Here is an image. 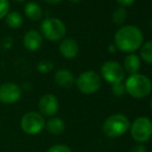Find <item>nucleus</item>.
<instances>
[{
    "label": "nucleus",
    "instance_id": "13",
    "mask_svg": "<svg viewBox=\"0 0 152 152\" xmlns=\"http://www.w3.org/2000/svg\"><path fill=\"white\" fill-rule=\"evenodd\" d=\"M54 81L57 84V86L61 87V88H70L76 82L74 75L70 70L65 69V68H61V69L57 70L56 74L54 76Z\"/></svg>",
    "mask_w": 152,
    "mask_h": 152
},
{
    "label": "nucleus",
    "instance_id": "27",
    "mask_svg": "<svg viewBox=\"0 0 152 152\" xmlns=\"http://www.w3.org/2000/svg\"><path fill=\"white\" fill-rule=\"evenodd\" d=\"M45 1L49 4H58V3H60L62 0H45Z\"/></svg>",
    "mask_w": 152,
    "mask_h": 152
},
{
    "label": "nucleus",
    "instance_id": "29",
    "mask_svg": "<svg viewBox=\"0 0 152 152\" xmlns=\"http://www.w3.org/2000/svg\"><path fill=\"white\" fill-rule=\"evenodd\" d=\"M15 1H17V2H24L25 0H15Z\"/></svg>",
    "mask_w": 152,
    "mask_h": 152
},
{
    "label": "nucleus",
    "instance_id": "19",
    "mask_svg": "<svg viewBox=\"0 0 152 152\" xmlns=\"http://www.w3.org/2000/svg\"><path fill=\"white\" fill-rule=\"evenodd\" d=\"M126 18H127V12H126L125 8L122 6L116 8L112 14V21L116 25H122L125 22Z\"/></svg>",
    "mask_w": 152,
    "mask_h": 152
},
{
    "label": "nucleus",
    "instance_id": "9",
    "mask_svg": "<svg viewBox=\"0 0 152 152\" xmlns=\"http://www.w3.org/2000/svg\"><path fill=\"white\" fill-rule=\"evenodd\" d=\"M22 90L20 86L12 82H5L0 85V102L4 104H14L20 100Z\"/></svg>",
    "mask_w": 152,
    "mask_h": 152
},
{
    "label": "nucleus",
    "instance_id": "31",
    "mask_svg": "<svg viewBox=\"0 0 152 152\" xmlns=\"http://www.w3.org/2000/svg\"><path fill=\"white\" fill-rule=\"evenodd\" d=\"M151 6H152V1H151Z\"/></svg>",
    "mask_w": 152,
    "mask_h": 152
},
{
    "label": "nucleus",
    "instance_id": "8",
    "mask_svg": "<svg viewBox=\"0 0 152 152\" xmlns=\"http://www.w3.org/2000/svg\"><path fill=\"white\" fill-rule=\"evenodd\" d=\"M102 77L111 84L122 82L125 77V72L120 63L117 61H107L100 68Z\"/></svg>",
    "mask_w": 152,
    "mask_h": 152
},
{
    "label": "nucleus",
    "instance_id": "12",
    "mask_svg": "<svg viewBox=\"0 0 152 152\" xmlns=\"http://www.w3.org/2000/svg\"><path fill=\"white\" fill-rule=\"evenodd\" d=\"M59 51L61 55L66 59H72L79 53V45L74 38H65L60 42Z\"/></svg>",
    "mask_w": 152,
    "mask_h": 152
},
{
    "label": "nucleus",
    "instance_id": "25",
    "mask_svg": "<svg viewBox=\"0 0 152 152\" xmlns=\"http://www.w3.org/2000/svg\"><path fill=\"white\" fill-rule=\"evenodd\" d=\"M116 1L118 2L120 5H122V7H123V6L132 5V4L136 1V0H116Z\"/></svg>",
    "mask_w": 152,
    "mask_h": 152
},
{
    "label": "nucleus",
    "instance_id": "23",
    "mask_svg": "<svg viewBox=\"0 0 152 152\" xmlns=\"http://www.w3.org/2000/svg\"><path fill=\"white\" fill-rule=\"evenodd\" d=\"M47 152H72V149L68 146H66V145L57 144V145H54V146L50 147Z\"/></svg>",
    "mask_w": 152,
    "mask_h": 152
},
{
    "label": "nucleus",
    "instance_id": "4",
    "mask_svg": "<svg viewBox=\"0 0 152 152\" xmlns=\"http://www.w3.org/2000/svg\"><path fill=\"white\" fill-rule=\"evenodd\" d=\"M76 85L78 89L86 95H91L98 91L102 86V78L97 72L93 70L84 72L76 79Z\"/></svg>",
    "mask_w": 152,
    "mask_h": 152
},
{
    "label": "nucleus",
    "instance_id": "20",
    "mask_svg": "<svg viewBox=\"0 0 152 152\" xmlns=\"http://www.w3.org/2000/svg\"><path fill=\"white\" fill-rule=\"evenodd\" d=\"M53 67H54L53 62L50 60H47V59L40 60L37 64V70L39 72H42V74H48V72H50L53 69Z\"/></svg>",
    "mask_w": 152,
    "mask_h": 152
},
{
    "label": "nucleus",
    "instance_id": "11",
    "mask_svg": "<svg viewBox=\"0 0 152 152\" xmlns=\"http://www.w3.org/2000/svg\"><path fill=\"white\" fill-rule=\"evenodd\" d=\"M23 45L28 51L31 52H35V51L39 50L40 47L42 46V34L36 30L27 31L23 36Z\"/></svg>",
    "mask_w": 152,
    "mask_h": 152
},
{
    "label": "nucleus",
    "instance_id": "5",
    "mask_svg": "<svg viewBox=\"0 0 152 152\" xmlns=\"http://www.w3.org/2000/svg\"><path fill=\"white\" fill-rule=\"evenodd\" d=\"M40 30L47 39L51 42H58L65 36L66 26L59 19L48 18L42 21L40 25Z\"/></svg>",
    "mask_w": 152,
    "mask_h": 152
},
{
    "label": "nucleus",
    "instance_id": "17",
    "mask_svg": "<svg viewBox=\"0 0 152 152\" xmlns=\"http://www.w3.org/2000/svg\"><path fill=\"white\" fill-rule=\"evenodd\" d=\"M5 22L8 27L12 29H17L22 26L23 24V17L18 12H10L5 17Z\"/></svg>",
    "mask_w": 152,
    "mask_h": 152
},
{
    "label": "nucleus",
    "instance_id": "18",
    "mask_svg": "<svg viewBox=\"0 0 152 152\" xmlns=\"http://www.w3.org/2000/svg\"><path fill=\"white\" fill-rule=\"evenodd\" d=\"M141 58L145 62L152 64V40H149L141 47Z\"/></svg>",
    "mask_w": 152,
    "mask_h": 152
},
{
    "label": "nucleus",
    "instance_id": "6",
    "mask_svg": "<svg viewBox=\"0 0 152 152\" xmlns=\"http://www.w3.org/2000/svg\"><path fill=\"white\" fill-rule=\"evenodd\" d=\"M20 125L22 130L29 136H35L42 132L46 125V119L39 112H27L21 118Z\"/></svg>",
    "mask_w": 152,
    "mask_h": 152
},
{
    "label": "nucleus",
    "instance_id": "1",
    "mask_svg": "<svg viewBox=\"0 0 152 152\" xmlns=\"http://www.w3.org/2000/svg\"><path fill=\"white\" fill-rule=\"evenodd\" d=\"M144 36L140 28L134 25H125L115 33L114 42L118 50L124 53H132L140 49L143 45Z\"/></svg>",
    "mask_w": 152,
    "mask_h": 152
},
{
    "label": "nucleus",
    "instance_id": "2",
    "mask_svg": "<svg viewBox=\"0 0 152 152\" xmlns=\"http://www.w3.org/2000/svg\"><path fill=\"white\" fill-rule=\"evenodd\" d=\"M125 90L134 98H144L150 94L152 82L148 77L141 74L130 75L125 82Z\"/></svg>",
    "mask_w": 152,
    "mask_h": 152
},
{
    "label": "nucleus",
    "instance_id": "26",
    "mask_svg": "<svg viewBox=\"0 0 152 152\" xmlns=\"http://www.w3.org/2000/svg\"><path fill=\"white\" fill-rule=\"evenodd\" d=\"M116 50H117V48H116V46L115 45H110V46L108 47V51H109V53H115L116 52Z\"/></svg>",
    "mask_w": 152,
    "mask_h": 152
},
{
    "label": "nucleus",
    "instance_id": "24",
    "mask_svg": "<svg viewBox=\"0 0 152 152\" xmlns=\"http://www.w3.org/2000/svg\"><path fill=\"white\" fill-rule=\"evenodd\" d=\"M130 152H147V148L143 144H137L134 148L130 150Z\"/></svg>",
    "mask_w": 152,
    "mask_h": 152
},
{
    "label": "nucleus",
    "instance_id": "22",
    "mask_svg": "<svg viewBox=\"0 0 152 152\" xmlns=\"http://www.w3.org/2000/svg\"><path fill=\"white\" fill-rule=\"evenodd\" d=\"M8 12H10V1L0 0V20L5 18Z\"/></svg>",
    "mask_w": 152,
    "mask_h": 152
},
{
    "label": "nucleus",
    "instance_id": "16",
    "mask_svg": "<svg viewBox=\"0 0 152 152\" xmlns=\"http://www.w3.org/2000/svg\"><path fill=\"white\" fill-rule=\"evenodd\" d=\"M24 12L26 17L31 21H38L42 17V8L37 2L30 1L26 3L24 7Z\"/></svg>",
    "mask_w": 152,
    "mask_h": 152
},
{
    "label": "nucleus",
    "instance_id": "28",
    "mask_svg": "<svg viewBox=\"0 0 152 152\" xmlns=\"http://www.w3.org/2000/svg\"><path fill=\"white\" fill-rule=\"evenodd\" d=\"M70 2H72V3H79V2L81 1V0H69Z\"/></svg>",
    "mask_w": 152,
    "mask_h": 152
},
{
    "label": "nucleus",
    "instance_id": "3",
    "mask_svg": "<svg viewBox=\"0 0 152 152\" xmlns=\"http://www.w3.org/2000/svg\"><path fill=\"white\" fill-rule=\"evenodd\" d=\"M130 127V122L123 114H113L102 124V132L108 138H118L124 134Z\"/></svg>",
    "mask_w": 152,
    "mask_h": 152
},
{
    "label": "nucleus",
    "instance_id": "21",
    "mask_svg": "<svg viewBox=\"0 0 152 152\" xmlns=\"http://www.w3.org/2000/svg\"><path fill=\"white\" fill-rule=\"evenodd\" d=\"M111 90H112L113 94L116 96H123L124 94L126 93L125 90V85L122 82L119 83H115V84H112V87H111Z\"/></svg>",
    "mask_w": 152,
    "mask_h": 152
},
{
    "label": "nucleus",
    "instance_id": "14",
    "mask_svg": "<svg viewBox=\"0 0 152 152\" xmlns=\"http://www.w3.org/2000/svg\"><path fill=\"white\" fill-rule=\"evenodd\" d=\"M45 128L47 132L54 136H59L65 130V123L59 117H51L49 120L46 121Z\"/></svg>",
    "mask_w": 152,
    "mask_h": 152
},
{
    "label": "nucleus",
    "instance_id": "10",
    "mask_svg": "<svg viewBox=\"0 0 152 152\" xmlns=\"http://www.w3.org/2000/svg\"><path fill=\"white\" fill-rule=\"evenodd\" d=\"M38 110L42 116L54 117L59 110V100L52 93H47L40 96L38 100Z\"/></svg>",
    "mask_w": 152,
    "mask_h": 152
},
{
    "label": "nucleus",
    "instance_id": "30",
    "mask_svg": "<svg viewBox=\"0 0 152 152\" xmlns=\"http://www.w3.org/2000/svg\"><path fill=\"white\" fill-rule=\"evenodd\" d=\"M150 107H151V110H152V99H151V102H150Z\"/></svg>",
    "mask_w": 152,
    "mask_h": 152
},
{
    "label": "nucleus",
    "instance_id": "7",
    "mask_svg": "<svg viewBox=\"0 0 152 152\" xmlns=\"http://www.w3.org/2000/svg\"><path fill=\"white\" fill-rule=\"evenodd\" d=\"M130 134L136 142L140 144L147 142L152 136V121L144 116L137 118L130 125Z\"/></svg>",
    "mask_w": 152,
    "mask_h": 152
},
{
    "label": "nucleus",
    "instance_id": "15",
    "mask_svg": "<svg viewBox=\"0 0 152 152\" xmlns=\"http://www.w3.org/2000/svg\"><path fill=\"white\" fill-rule=\"evenodd\" d=\"M124 72H128L130 75H134V74H138V72L140 70L141 68V61L140 58H139L137 55L134 54H129L125 57L124 59Z\"/></svg>",
    "mask_w": 152,
    "mask_h": 152
}]
</instances>
